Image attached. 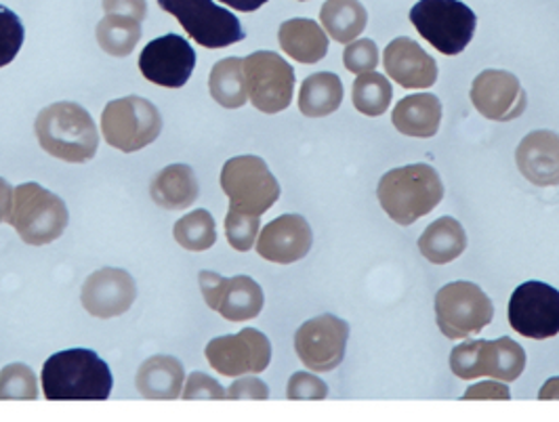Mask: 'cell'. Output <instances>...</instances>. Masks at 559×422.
Returning a JSON list of instances; mask_svg holds the SVG:
<instances>
[{
    "label": "cell",
    "instance_id": "1",
    "mask_svg": "<svg viewBox=\"0 0 559 422\" xmlns=\"http://www.w3.org/2000/svg\"><path fill=\"white\" fill-rule=\"evenodd\" d=\"M40 378L49 401H106L114 387L110 366L91 349H68L51 355Z\"/></svg>",
    "mask_w": 559,
    "mask_h": 422
},
{
    "label": "cell",
    "instance_id": "2",
    "mask_svg": "<svg viewBox=\"0 0 559 422\" xmlns=\"http://www.w3.org/2000/svg\"><path fill=\"white\" fill-rule=\"evenodd\" d=\"M40 147L57 160L83 165L95 158L99 133L83 106L59 101L38 113L34 124Z\"/></svg>",
    "mask_w": 559,
    "mask_h": 422
},
{
    "label": "cell",
    "instance_id": "3",
    "mask_svg": "<svg viewBox=\"0 0 559 422\" xmlns=\"http://www.w3.org/2000/svg\"><path fill=\"white\" fill-rule=\"evenodd\" d=\"M377 197L397 226H413L442 202L444 185L429 165H408L381 177Z\"/></svg>",
    "mask_w": 559,
    "mask_h": 422
},
{
    "label": "cell",
    "instance_id": "4",
    "mask_svg": "<svg viewBox=\"0 0 559 422\" xmlns=\"http://www.w3.org/2000/svg\"><path fill=\"white\" fill-rule=\"evenodd\" d=\"M9 226L29 246H45L63 236L70 213L61 197L38 183H22L13 190Z\"/></svg>",
    "mask_w": 559,
    "mask_h": 422
},
{
    "label": "cell",
    "instance_id": "5",
    "mask_svg": "<svg viewBox=\"0 0 559 422\" xmlns=\"http://www.w3.org/2000/svg\"><path fill=\"white\" fill-rule=\"evenodd\" d=\"M411 22L440 53L459 56L476 34V13L461 0H419L411 9Z\"/></svg>",
    "mask_w": 559,
    "mask_h": 422
},
{
    "label": "cell",
    "instance_id": "6",
    "mask_svg": "<svg viewBox=\"0 0 559 422\" xmlns=\"http://www.w3.org/2000/svg\"><path fill=\"white\" fill-rule=\"evenodd\" d=\"M495 317L488 294L474 281H452L436 294V322L447 338L479 335Z\"/></svg>",
    "mask_w": 559,
    "mask_h": 422
},
{
    "label": "cell",
    "instance_id": "7",
    "mask_svg": "<svg viewBox=\"0 0 559 422\" xmlns=\"http://www.w3.org/2000/svg\"><path fill=\"white\" fill-rule=\"evenodd\" d=\"M163 116L158 108L138 95L110 101L102 113V133L108 145L124 154L140 152L158 140Z\"/></svg>",
    "mask_w": 559,
    "mask_h": 422
},
{
    "label": "cell",
    "instance_id": "8",
    "mask_svg": "<svg viewBox=\"0 0 559 422\" xmlns=\"http://www.w3.org/2000/svg\"><path fill=\"white\" fill-rule=\"evenodd\" d=\"M158 4L204 49H225L247 36L240 20L213 0H158Z\"/></svg>",
    "mask_w": 559,
    "mask_h": 422
},
{
    "label": "cell",
    "instance_id": "9",
    "mask_svg": "<svg viewBox=\"0 0 559 422\" xmlns=\"http://www.w3.org/2000/svg\"><path fill=\"white\" fill-rule=\"evenodd\" d=\"M222 190L229 206L249 215H265L280 197L278 179L267 169L263 158L238 156L224 165Z\"/></svg>",
    "mask_w": 559,
    "mask_h": 422
},
{
    "label": "cell",
    "instance_id": "10",
    "mask_svg": "<svg viewBox=\"0 0 559 422\" xmlns=\"http://www.w3.org/2000/svg\"><path fill=\"white\" fill-rule=\"evenodd\" d=\"M251 104L263 113L284 112L293 101L295 70L274 51H257L245 59Z\"/></svg>",
    "mask_w": 559,
    "mask_h": 422
},
{
    "label": "cell",
    "instance_id": "11",
    "mask_svg": "<svg viewBox=\"0 0 559 422\" xmlns=\"http://www.w3.org/2000/svg\"><path fill=\"white\" fill-rule=\"evenodd\" d=\"M509 324L522 337L551 338L559 335V290L545 281H526L509 301Z\"/></svg>",
    "mask_w": 559,
    "mask_h": 422
},
{
    "label": "cell",
    "instance_id": "12",
    "mask_svg": "<svg viewBox=\"0 0 559 422\" xmlns=\"http://www.w3.org/2000/svg\"><path fill=\"white\" fill-rule=\"evenodd\" d=\"M204 355L213 370L222 376H245L261 374L272 362V342L263 333L245 328L238 335L213 338Z\"/></svg>",
    "mask_w": 559,
    "mask_h": 422
},
{
    "label": "cell",
    "instance_id": "13",
    "mask_svg": "<svg viewBox=\"0 0 559 422\" xmlns=\"http://www.w3.org/2000/svg\"><path fill=\"white\" fill-rule=\"evenodd\" d=\"M349 326L345 319L324 313L306 322L295 335L299 360L313 372H331L345 360Z\"/></svg>",
    "mask_w": 559,
    "mask_h": 422
},
{
    "label": "cell",
    "instance_id": "14",
    "mask_svg": "<svg viewBox=\"0 0 559 422\" xmlns=\"http://www.w3.org/2000/svg\"><path fill=\"white\" fill-rule=\"evenodd\" d=\"M197 68V53L179 34L160 36L143 47L140 72L152 85L181 88Z\"/></svg>",
    "mask_w": 559,
    "mask_h": 422
},
{
    "label": "cell",
    "instance_id": "15",
    "mask_svg": "<svg viewBox=\"0 0 559 422\" xmlns=\"http://www.w3.org/2000/svg\"><path fill=\"white\" fill-rule=\"evenodd\" d=\"M198 280L206 305L219 311L227 322H249L263 310V290L249 276L224 278L215 272H200Z\"/></svg>",
    "mask_w": 559,
    "mask_h": 422
},
{
    "label": "cell",
    "instance_id": "16",
    "mask_svg": "<svg viewBox=\"0 0 559 422\" xmlns=\"http://www.w3.org/2000/svg\"><path fill=\"white\" fill-rule=\"evenodd\" d=\"M472 104L488 120L511 122L526 110V91L504 70H484L472 85Z\"/></svg>",
    "mask_w": 559,
    "mask_h": 422
},
{
    "label": "cell",
    "instance_id": "17",
    "mask_svg": "<svg viewBox=\"0 0 559 422\" xmlns=\"http://www.w3.org/2000/svg\"><path fill=\"white\" fill-rule=\"evenodd\" d=\"M138 284L124 269L106 267L91 274L81 290V303L93 317L112 319L133 308Z\"/></svg>",
    "mask_w": 559,
    "mask_h": 422
},
{
    "label": "cell",
    "instance_id": "18",
    "mask_svg": "<svg viewBox=\"0 0 559 422\" xmlns=\"http://www.w3.org/2000/svg\"><path fill=\"white\" fill-rule=\"evenodd\" d=\"M313 233L308 219L301 215H282L261 229L257 238V253L265 261L290 265L308 256Z\"/></svg>",
    "mask_w": 559,
    "mask_h": 422
},
{
    "label": "cell",
    "instance_id": "19",
    "mask_svg": "<svg viewBox=\"0 0 559 422\" xmlns=\"http://www.w3.org/2000/svg\"><path fill=\"white\" fill-rule=\"evenodd\" d=\"M383 65L388 76L404 88H429L438 81V63L419 43L411 38H395L385 53Z\"/></svg>",
    "mask_w": 559,
    "mask_h": 422
},
{
    "label": "cell",
    "instance_id": "20",
    "mask_svg": "<svg viewBox=\"0 0 559 422\" xmlns=\"http://www.w3.org/2000/svg\"><path fill=\"white\" fill-rule=\"evenodd\" d=\"M518 169L538 188L559 185V135L554 131H534L515 152Z\"/></svg>",
    "mask_w": 559,
    "mask_h": 422
},
{
    "label": "cell",
    "instance_id": "21",
    "mask_svg": "<svg viewBox=\"0 0 559 422\" xmlns=\"http://www.w3.org/2000/svg\"><path fill=\"white\" fill-rule=\"evenodd\" d=\"M392 120L402 135L429 140L440 131L442 104L431 93L408 95L393 108Z\"/></svg>",
    "mask_w": 559,
    "mask_h": 422
},
{
    "label": "cell",
    "instance_id": "22",
    "mask_svg": "<svg viewBox=\"0 0 559 422\" xmlns=\"http://www.w3.org/2000/svg\"><path fill=\"white\" fill-rule=\"evenodd\" d=\"M282 51L299 63H318L329 53V34L320 24L306 17L284 22L278 29Z\"/></svg>",
    "mask_w": 559,
    "mask_h": 422
},
{
    "label": "cell",
    "instance_id": "23",
    "mask_svg": "<svg viewBox=\"0 0 559 422\" xmlns=\"http://www.w3.org/2000/svg\"><path fill=\"white\" fill-rule=\"evenodd\" d=\"M200 185H198L197 172L188 165H170L160 170L152 185L150 196L167 210H183L190 208L198 200Z\"/></svg>",
    "mask_w": 559,
    "mask_h": 422
},
{
    "label": "cell",
    "instance_id": "24",
    "mask_svg": "<svg viewBox=\"0 0 559 422\" xmlns=\"http://www.w3.org/2000/svg\"><path fill=\"white\" fill-rule=\"evenodd\" d=\"M186 372L179 360L170 355H154L138 370V391L145 399H177L183 391Z\"/></svg>",
    "mask_w": 559,
    "mask_h": 422
},
{
    "label": "cell",
    "instance_id": "25",
    "mask_svg": "<svg viewBox=\"0 0 559 422\" xmlns=\"http://www.w3.org/2000/svg\"><path fill=\"white\" fill-rule=\"evenodd\" d=\"M465 249H467V233L452 217H442L433 221L419 238L420 254L436 265H447L450 261L459 258L465 253Z\"/></svg>",
    "mask_w": 559,
    "mask_h": 422
},
{
    "label": "cell",
    "instance_id": "26",
    "mask_svg": "<svg viewBox=\"0 0 559 422\" xmlns=\"http://www.w3.org/2000/svg\"><path fill=\"white\" fill-rule=\"evenodd\" d=\"M209 91L211 97L225 110L242 108L249 99L245 59L227 57L224 61L215 63L209 79Z\"/></svg>",
    "mask_w": 559,
    "mask_h": 422
},
{
    "label": "cell",
    "instance_id": "27",
    "mask_svg": "<svg viewBox=\"0 0 559 422\" xmlns=\"http://www.w3.org/2000/svg\"><path fill=\"white\" fill-rule=\"evenodd\" d=\"M320 22L333 40L349 45L366 28L368 13L360 0H326L320 11Z\"/></svg>",
    "mask_w": 559,
    "mask_h": 422
},
{
    "label": "cell",
    "instance_id": "28",
    "mask_svg": "<svg viewBox=\"0 0 559 422\" xmlns=\"http://www.w3.org/2000/svg\"><path fill=\"white\" fill-rule=\"evenodd\" d=\"M343 104V83L336 74H311L299 91V110L308 118H324L335 113Z\"/></svg>",
    "mask_w": 559,
    "mask_h": 422
},
{
    "label": "cell",
    "instance_id": "29",
    "mask_svg": "<svg viewBox=\"0 0 559 422\" xmlns=\"http://www.w3.org/2000/svg\"><path fill=\"white\" fill-rule=\"evenodd\" d=\"M95 38L108 56L129 57L141 40V24L127 15L106 13L95 28Z\"/></svg>",
    "mask_w": 559,
    "mask_h": 422
},
{
    "label": "cell",
    "instance_id": "30",
    "mask_svg": "<svg viewBox=\"0 0 559 422\" xmlns=\"http://www.w3.org/2000/svg\"><path fill=\"white\" fill-rule=\"evenodd\" d=\"M393 88L388 76L364 72L352 86V99L358 112L370 118L383 116L392 106Z\"/></svg>",
    "mask_w": 559,
    "mask_h": 422
},
{
    "label": "cell",
    "instance_id": "31",
    "mask_svg": "<svg viewBox=\"0 0 559 422\" xmlns=\"http://www.w3.org/2000/svg\"><path fill=\"white\" fill-rule=\"evenodd\" d=\"M526 367V351L513 338L503 337L495 342L488 340V360L486 376H492L503 383H513L522 376Z\"/></svg>",
    "mask_w": 559,
    "mask_h": 422
},
{
    "label": "cell",
    "instance_id": "32",
    "mask_svg": "<svg viewBox=\"0 0 559 422\" xmlns=\"http://www.w3.org/2000/svg\"><path fill=\"white\" fill-rule=\"evenodd\" d=\"M175 240L179 246L192 253H204L215 246L217 242V226L209 210H192L183 219L175 224Z\"/></svg>",
    "mask_w": 559,
    "mask_h": 422
},
{
    "label": "cell",
    "instance_id": "33",
    "mask_svg": "<svg viewBox=\"0 0 559 422\" xmlns=\"http://www.w3.org/2000/svg\"><path fill=\"white\" fill-rule=\"evenodd\" d=\"M486 360H488V340H469L452 349L450 353V370L454 376L463 381H474L486 376Z\"/></svg>",
    "mask_w": 559,
    "mask_h": 422
},
{
    "label": "cell",
    "instance_id": "34",
    "mask_svg": "<svg viewBox=\"0 0 559 422\" xmlns=\"http://www.w3.org/2000/svg\"><path fill=\"white\" fill-rule=\"evenodd\" d=\"M259 229H261V217L242 213V210L229 206V213L225 217V236L234 251L249 253L257 244Z\"/></svg>",
    "mask_w": 559,
    "mask_h": 422
},
{
    "label": "cell",
    "instance_id": "35",
    "mask_svg": "<svg viewBox=\"0 0 559 422\" xmlns=\"http://www.w3.org/2000/svg\"><path fill=\"white\" fill-rule=\"evenodd\" d=\"M36 374L26 364H9L0 372V399H36Z\"/></svg>",
    "mask_w": 559,
    "mask_h": 422
},
{
    "label": "cell",
    "instance_id": "36",
    "mask_svg": "<svg viewBox=\"0 0 559 422\" xmlns=\"http://www.w3.org/2000/svg\"><path fill=\"white\" fill-rule=\"evenodd\" d=\"M26 29L20 20L9 7L0 4V68L9 65L15 57L20 56L24 47Z\"/></svg>",
    "mask_w": 559,
    "mask_h": 422
},
{
    "label": "cell",
    "instance_id": "37",
    "mask_svg": "<svg viewBox=\"0 0 559 422\" xmlns=\"http://www.w3.org/2000/svg\"><path fill=\"white\" fill-rule=\"evenodd\" d=\"M379 49L374 40L370 38H360L352 40L343 53V63L352 74H364V72H374L379 65Z\"/></svg>",
    "mask_w": 559,
    "mask_h": 422
},
{
    "label": "cell",
    "instance_id": "38",
    "mask_svg": "<svg viewBox=\"0 0 559 422\" xmlns=\"http://www.w3.org/2000/svg\"><path fill=\"white\" fill-rule=\"evenodd\" d=\"M326 395H329L326 383L309 372L293 374L286 387L288 399H326Z\"/></svg>",
    "mask_w": 559,
    "mask_h": 422
},
{
    "label": "cell",
    "instance_id": "39",
    "mask_svg": "<svg viewBox=\"0 0 559 422\" xmlns=\"http://www.w3.org/2000/svg\"><path fill=\"white\" fill-rule=\"evenodd\" d=\"M181 397L183 399H213V401H217V399H227V391L209 374L194 372V374L188 376V383L181 391Z\"/></svg>",
    "mask_w": 559,
    "mask_h": 422
},
{
    "label": "cell",
    "instance_id": "40",
    "mask_svg": "<svg viewBox=\"0 0 559 422\" xmlns=\"http://www.w3.org/2000/svg\"><path fill=\"white\" fill-rule=\"evenodd\" d=\"M270 389L267 385L257 378V376H247L236 381L229 389H227V399H267Z\"/></svg>",
    "mask_w": 559,
    "mask_h": 422
},
{
    "label": "cell",
    "instance_id": "41",
    "mask_svg": "<svg viewBox=\"0 0 559 422\" xmlns=\"http://www.w3.org/2000/svg\"><path fill=\"white\" fill-rule=\"evenodd\" d=\"M106 13L114 15H127L133 17L135 22H143L147 15V2L145 0H104L102 2Z\"/></svg>",
    "mask_w": 559,
    "mask_h": 422
},
{
    "label": "cell",
    "instance_id": "42",
    "mask_svg": "<svg viewBox=\"0 0 559 422\" xmlns=\"http://www.w3.org/2000/svg\"><path fill=\"white\" fill-rule=\"evenodd\" d=\"M463 399H511V391L503 383H495V381H486V383H477L474 387H469Z\"/></svg>",
    "mask_w": 559,
    "mask_h": 422
},
{
    "label": "cell",
    "instance_id": "43",
    "mask_svg": "<svg viewBox=\"0 0 559 422\" xmlns=\"http://www.w3.org/2000/svg\"><path fill=\"white\" fill-rule=\"evenodd\" d=\"M11 204H13V188L4 179H0V224L9 219Z\"/></svg>",
    "mask_w": 559,
    "mask_h": 422
},
{
    "label": "cell",
    "instance_id": "44",
    "mask_svg": "<svg viewBox=\"0 0 559 422\" xmlns=\"http://www.w3.org/2000/svg\"><path fill=\"white\" fill-rule=\"evenodd\" d=\"M219 2H224L225 7H231L240 13H252V11L261 9L267 0H219Z\"/></svg>",
    "mask_w": 559,
    "mask_h": 422
},
{
    "label": "cell",
    "instance_id": "45",
    "mask_svg": "<svg viewBox=\"0 0 559 422\" xmlns=\"http://www.w3.org/2000/svg\"><path fill=\"white\" fill-rule=\"evenodd\" d=\"M538 399H559V376L547 381L538 391Z\"/></svg>",
    "mask_w": 559,
    "mask_h": 422
}]
</instances>
